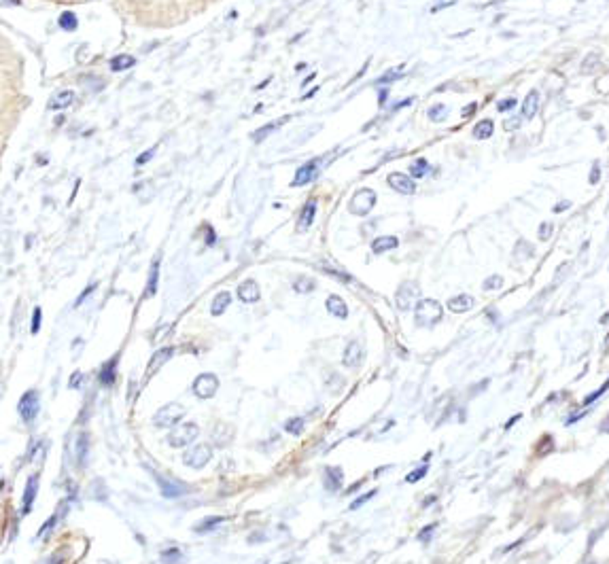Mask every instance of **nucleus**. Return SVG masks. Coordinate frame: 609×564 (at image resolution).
I'll list each match as a JSON object with an SVG mask.
<instances>
[{
	"label": "nucleus",
	"mask_w": 609,
	"mask_h": 564,
	"mask_svg": "<svg viewBox=\"0 0 609 564\" xmlns=\"http://www.w3.org/2000/svg\"><path fill=\"white\" fill-rule=\"evenodd\" d=\"M376 494H378V490H376V488H374V490H370V492H365V494H361L359 498H355V501L350 503V511H357L359 507H363V505H365L367 501H372V498L376 496Z\"/></svg>",
	"instance_id": "nucleus-35"
},
{
	"label": "nucleus",
	"mask_w": 609,
	"mask_h": 564,
	"mask_svg": "<svg viewBox=\"0 0 609 564\" xmlns=\"http://www.w3.org/2000/svg\"><path fill=\"white\" fill-rule=\"evenodd\" d=\"M73 100H75V91L66 89V91H62V94L55 96V98L51 100V102H49L47 109H49V111H60V109H66V106L73 104Z\"/></svg>",
	"instance_id": "nucleus-25"
},
{
	"label": "nucleus",
	"mask_w": 609,
	"mask_h": 564,
	"mask_svg": "<svg viewBox=\"0 0 609 564\" xmlns=\"http://www.w3.org/2000/svg\"><path fill=\"white\" fill-rule=\"evenodd\" d=\"M427 172H429V161L424 159V157L416 159L412 166H410V174H412V178H422V176H427Z\"/></svg>",
	"instance_id": "nucleus-31"
},
{
	"label": "nucleus",
	"mask_w": 609,
	"mask_h": 564,
	"mask_svg": "<svg viewBox=\"0 0 609 564\" xmlns=\"http://www.w3.org/2000/svg\"><path fill=\"white\" fill-rule=\"evenodd\" d=\"M134 60L132 55H127V53H121V55H115V58L111 60V68L115 70V73H121V70H127V68H132L134 66Z\"/></svg>",
	"instance_id": "nucleus-30"
},
{
	"label": "nucleus",
	"mask_w": 609,
	"mask_h": 564,
	"mask_svg": "<svg viewBox=\"0 0 609 564\" xmlns=\"http://www.w3.org/2000/svg\"><path fill=\"white\" fill-rule=\"evenodd\" d=\"M285 431L291 433V435H302L304 433V420L302 418H291L285 424Z\"/></svg>",
	"instance_id": "nucleus-37"
},
{
	"label": "nucleus",
	"mask_w": 609,
	"mask_h": 564,
	"mask_svg": "<svg viewBox=\"0 0 609 564\" xmlns=\"http://www.w3.org/2000/svg\"><path fill=\"white\" fill-rule=\"evenodd\" d=\"M342 469L340 467H325L323 471V484H325V490L327 492H338L342 490Z\"/></svg>",
	"instance_id": "nucleus-16"
},
{
	"label": "nucleus",
	"mask_w": 609,
	"mask_h": 564,
	"mask_svg": "<svg viewBox=\"0 0 609 564\" xmlns=\"http://www.w3.org/2000/svg\"><path fill=\"white\" fill-rule=\"evenodd\" d=\"M183 416H185V408H183V405L168 403V405H164V408H159L157 414H155V424L168 428V426L179 424L183 420Z\"/></svg>",
	"instance_id": "nucleus-7"
},
{
	"label": "nucleus",
	"mask_w": 609,
	"mask_h": 564,
	"mask_svg": "<svg viewBox=\"0 0 609 564\" xmlns=\"http://www.w3.org/2000/svg\"><path fill=\"white\" fill-rule=\"evenodd\" d=\"M55 522H58V516H51V518H49V522H45V524L40 526V530H38V537L42 539V537H45V534H49V532H51V528L55 526Z\"/></svg>",
	"instance_id": "nucleus-44"
},
{
	"label": "nucleus",
	"mask_w": 609,
	"mask_h": 564,
	"mask_svg": "<svg viewBox=\"0 0 609 564\" xmlns=\"http://www.w3.org/2000/svg\"><path fill=\"white\" fill-rule=\"evenodd\" d=\"M40 320H42V310L34 308V312H32V333L40 331Z\"/></svg>",
	"instance_id": "nucleus-42"
},
{
	"label": "nucleus",
	"mask_w": 609,
	"mask_h": 564,
	"mask_svg": "<svg viewBox=\"0 0 609 564\" xmlns=\"http://www.w3.org/2000/svg\"><path fill=\"white\" fill-rule=\"evenodd\" d=\"M473 305H476V299H473L471 295H465V293H461V295L452 297L450 301H448V310L455 312V314H463V312H469Z\"/></svg>",
	"instance_id": "nucleus-18"
},
{
	"label": "nucleus",
	"mask_w": 609,
	"mask_h": 564,
	"mask_svg": "<svg viewBox=\"0 0 609 564\" xmlns=\"http://www.w3.org/2000/svg\"><path fill=\"white\" fill-rule=\"evenodd\" d=\"M388 185L397 191V193H403V195H412L414 191H416V185H414V181L410 178L408 174H401V172H393V174H388Z\"/></svg>",
	"instance_id": "nucleus-11"
},
{
	"label": "nucleus",
	"mask_w": 609,
	"mask_h": 564,
	"mask_svg": "<svg viewBox=\"0 0 609 564\" xmlns=\"http://www.w3.org/2000/svg\"><path fill=\"white\" fill-rule=\"evenodd\" d=\"M197 435H200V428L193 422H185V424H179L176 428H172V433L168 435V444L172 448H185L189 446L191 441H193Z\"/></svg>",
	"instance_id": "nucleus-6"
},
{
	"label": "nucleus",
	"mask_w": 609,
	"mask_h": 564,
	"mask_svg": "<svg viewBox=\"0 0 609 564\" xmlns=\"http://www.w3.org/2000/svg\"><path fill=\"white\" fill-rule=\"evenodd\" d=\"M161 558H164L168 564H176V562H179V558H181V552H179V549H168V552L161 554Z\"/></svg>",
	"instance_id": "nucleus-43"
},
{
	"label": "nucleus",
	"mask_w": 609,
	"mask_h": 564,
	"mask_svg": "<svg viewBox=\"0 0 609 564\" xmlns=\"http://www.w3.org/2000/svg\"><path fill=\"white\" fill-rule=\"evenodd\" d=\"M238 297H240V301H244V303H255V301H259V297H261L259 284L255 282V280H244V282L238 287Z\"/></svg>",
	"instance_id": "nucleus-17"
},
{
	"label": "nucleus",
	"mask_w": 609,
	"mask_h": 564,
	"mask_svg": "<svg viewBox=\"0 0 609 564\" xmlns=\"http://www.w3.org/2000/svg\"><path fill=\"white\" fill-rule=\"evenodd\" d=\"M11 2H13V4H21V0H2V4H4V6H6V4H11Z\"/></svg>",
	"instance_id": "nucleus-59"
},
{
	"label": "nucleus",
	"mask_w": 609,
	"mask_h": 564,
	"mask_svg": "<svg viewBox=\"0 0 609 564\" xmlns=\"http://www.w3.org/2000/svg\"><path fill=\"white\" fill-rule=\"evenodd\" d=\"M482 287H484V291H499L501 287H503V276H499V274L488 276Z\"/></svg>",
	"instance_id": "nucleus-34"
},
{
	"label": "nucleus",
	"mask_w": 609,
	"mask_h": 564,
	"mask_svg": "<svg viewBox=\"0 0 609 564\" xmlns=\"http://www.w3.org/2000/svg\"><path fill=\"white\" fill-rule=\"evenodd\" d=\"M363 346H361V341H350L348 346H346L344 350V356H342V363L344 367H350V369H357L361 367V363H363Z\"/></svg>",
	"instance_id": "nucleus-10"
},
{
	"label": "nucleus",
	"mask_w": 609,
	"mask_h": 564,
	"mask_svg": "<svg viewBox=\"0 0 609 564\" xmlns=\"http://www.w3.org/2000/svg\"><path fill=\"white\" fill-rule=\"evenodd\" d=\"M155 480H157V484H159L164 498H179L181 494H185V492H187V486H185V484L176 482V480H172V477H168V475L155 473Z\"/></svg>",
	"instance_id": "nucleus-9"
},
{
	"label": "nucleus",
	"mask_w": 609,
	"mask_h": 564,
	"mask_svg": "<svg viewBox=\"0 0 609 564\" xmlns=\"http://www.w3.org/2000/svg\"><path fill=\"white\" fill-rule=\"evenodd\" d=\"M522 543H525V537H522V539H518V541H516V543H512V545H507V547L503 549V552H512V549H516V547H518V545H522Z\"/></svg>",
	"instance_id": "nucleus-57"
},
{
	"label": "nucleus",
	"mask_w": 609,
	"mask_h": 564,
	"mask_svg": "<svg viewBox=\"0 0 609 564\" xmlns=\"http://www.w3.org/2000/svg\"><path fill=\"white\" fill-rule=\"evenodd\" d=\"M444 308L435 299H420L414 308V320L419 327H433L442 320Z\"/></svg>",
	"instance_id": "nucleus-1"
},
{
	"label": "nucleus",
	"mask_w": 609,
	"mask_h": 564,
	"mask_svg": "<svg viewBox=\"0 0 609 564\" xmlns=\"http://www.w3.org/2000/svg\"><path fill=\"white\" fill-rule=\"evenodd\" d=\"M37 492H38V475H30L26 482L24 498H21V516L30 513L32 505H34V498H37Z\"/></svg>",
	"instance_id": "nucleus-12"
},
{
	"label": "nucleus",
	"mask_w": 609,
	"mask_h": 564,
	"mask_svg": "<svg viewBox=\"0 0 609 564\" xmlns=\"http://www.w3.org/2000/svg\"><path fill=\"white\" fill-rule=\"evenodd\" d=\"M287 119H289V117H285V119H280V121H276V123H270V125H266V127H261V130H257V132H255V136H253V138H255V142H259V140H264V138L267 136V134H270V132H274V130H276V127H278V125L282 123V121H287Z\"/></svg>",
	"instance_id": "nucleus-36"
},
{
	"label": "nucleus",
	"mask_w": 609,
	"mask_h": 564,
	"mask_svg": "<svg viewBox=\"0 0 609 564\" xmlns=\"http://www.w3.org/2000/svg\"><path fill=\"white\" fill-rule=\"evenodd\" d=\"M318 163H321L318 159H312L310 163H306V166H302L295 172V178H293L291 187H304V185H308L316 176V172H318Z\"/></svg>",
	"instance_id": "nucleus-15"
},
{
	"label": "nucleus",
	"mask_w": 609,
	"mask_h": 564,
	"mask_svg": "<svg viewBox=\"0 0 609 564\" xmlns=\"http://www.w3.org/2000/svg\"><path fill=\"white\" fill-rule=\"evenodd\" d=\"M592 64H601V60H599V55H597V53H590L588 58L584 60V64H582V73H584V75H590L592 70H594Z\"/></svg>",
	"instance_id": "nucleus-39"
},
{
	"label": "nucleus",
	"mask_w": 609,
	"mask_h": 564,
	"mask_svg": "<svg viewBox=\"0 0 609 564\" xmlns=\"http://www.w3.org/2000/svg\"><path fill=\"white\" fill-rule=\"evenodd\" d=\"M437 528V524H429V526H424L422 530L419 532V541L420 543H429L431 541V537H433V530Z\"/></svg>",
	"instance_id": "nucleus-41"
},
{
	"label": "nucleus",
	"mask_w": 609,
	"mask_h": 564,
	"mask_svg": "<svg viewBox=\"0 0 609 564\" xmlns=\"http://www.w3.org/2000/svg\"><path fill=\"white\" fill-rule=\"evenodd\" d=\"M516 102H518V100H516V98H505L503 102H499V104H497V111H499V113H505V111H509V109H514Z\"/></svg>",
	"instance_id": "nucleus-45"
},
{
	"label": "nucleus",
	"mask_w": 609,
	"mask_h": 564,
	"mask_svg": "<svg viewBox=\"0 0 609 564\" xmlns=\"http://www.w3.org/2000/svg\"><path fill=\"white\" fill-rule=\"evenodd\" d=\"M399 246V240L395 238V235H380V238H376L372 242V251L376 253V255H382V253H386V251H393V248H397Z\"/></svg>",
	"instance_id": "nucleus-21"
},
{
	"label": "nucleus",
	"mask_w": 609,
	"mask_h": 564,
	"mask_svg": "<svg viewBox=\"0 0 609 564\" xmlns=\"http://www.w3.org/2000/svg\"><path fill=\"white\" fill-rule=\"evenodd\" d=\"M231 303V295L228 291H223V293H219V295L215 297V301H212V308H210V312L215 314V316H221V314L228 310V305Z\"/></svg>",
	"instance_id": "nucleus-27"
},
{
	"label": "nucleus",
	"mask_w": 609,
	"mask_h": 564,
	"mask_svg": "<svg viewBox=\"0 0 609 564\" xmlns=\"http://www.w3.org/2000/svg\"><path fill=\"white\" fill-rule=\"evenodd\" d=\"M537 111H539V94L535 89H531L525 98V104H522V117L533 119L537 115Z\"/></svg>",
	"instance_id": "nucleus-22"
},
{
	"label": "nucleus",
	"mask_w": 609,
	"mask_h": 564,
	"mask_svg": "<svg viewBox=\"0 0 609 564\" xmlns=\"http://www.w3.org/2000/svg\"><path fill=\"white\" fill-rule=\"evenodd\" d=\"M94 291H96V284H89V287L85 289V291L81 293L79 297H76V301H75V308H79V305H81V303H83L85 299H87V297H89V295H91V293H94Z\"/></svg>",
	"instance_id": "nucleus-46"
},
{
	"label": "nucleus",
	"mask_w": 609,
	"mask_h": 564,
	"mask_svg": "<svg viewBox=\"0 0 609 564\" xmlns=\"http://www.w3.org/2000/svg\"><path fill=\"white\" fill-rule=\"evenodd\" d=\"M399 76H401V70H397V73H395V70H391V73L382 76L378 83H382V85H384V83H388V81H395V78H399Z\"/></svg>",
	"instance_id": "nucleus-52"
},
{
	"label": "nucleus",
	"mask_w": 609,
	"mask_h": 564,
	"mask_svg": "<svg viewBox=\"0 0 609 564\" xmlns=\"http://www.w3.org/2000/svg\"><path fill=\"white\" fill-rule=\"evenodd\" d=\"M87 452H89V435L81 433L76 439V465L85 467L87 465Z\"/></svg>",
	"instance_id": "nucleus-23"
},
{
	"label": "nucleus",
	"mask_w": 609,
	"mask_h": 564,
	"mask_svg": "<svg viewBox=\"0 0 609 564\" xmlns=\"http://www.w3.org/2000/svg\"><path fill=\"white\" fill-rule=\"evenodd\" d=\"M493 132H495V123L491 119H482L480 123L473 127V136H476L478 140H486V138H491L493 136Z\"/></svg>",
	"instance_id": "nucleus-29"
},
{
	"label": "nucleus",
	"mask_w": 609,
	"mask_h": 564,
	"mask_svg": "<svg viewBox=\"0 0 609 564\" xmlns=\"http://www.w3.org/2000/svg\"><path fill=\"white\" fill-rule=\"evenodd\" d=\"M503 127H505L507 132L518 130V127H520V119H518V117H514V119H505V121H503Z\"/></svg>",
	"instance_id": "nucleus-49"
},
{
	"label": "nucleus",
	"mask_w": 609,
	"mask_h": 564,
	"mask_svg": "<svg viewBox=\"0 0 609 564\" xmlns=\"http://www.w3.org/2000/svg\"><path fill=\"white\" fill-rule=\"evenodd\" d=\"M599 428H601V431H603V433H609V416L603 420V422L599 424Z\"/></svg>",
	"instance_id": "nucleus-58"
},
{
	"label": "nucleus",
	"mask_w": 609,
	"mask_h": 564,
	"mask_svg": "<svg viewBox=\"0 0 609 564\" xmlns=\"http://www.w3.org/2000/svg\"><path fill=\"white\" fill-rule=\"evenodd\" d=\"M374 206H376V191L363 187L352 195L348 208H350L352 214H357V217H365V214L372 212Z\"/></svg>",
	"instance_id": "nucleus-4"
},
{
	"label": "nucleus",
	"mask_w": 609,
	"mask_h": 564,
	"mask_svg": "<svg viewBox=\"0 0 609 564\" xmlns=\"http://www.w3.org/2000/svg\"><path fill=\"white\" fill-rule=\"evenodd\" d=\"M550 235H552V223H541L539 225V240L546 242Z\"/></svg>",
	"instance_id": "nucleus-47"
},
{
	"label": "nucleus",
	"mask_w": 609,
	"mask_h": 564,
	"mask_svg": "<svg viewBox=\"0 0 609 564\" xmlns=\"http://www.w3.org/2000/svg\"><path fill=\"white\" fill-rule=\"evenodd\" d=\"M446 113H448V111H446L444 104H435V106H431V109H429V117L433 121H442L446 117Z\"/></svg>",
	"instance_id": "nucleus-40"
},
{
	"label": "nucleus",
	"mask_w": 609,
	"mask_h": 564,
	"mask_svg": "<svg viewBox=\"0 0 609 564\" xmlns=\"http://www.w3.org/2000/svg\"><path fill=\"white\" fill-rule=\"evenodd\" d=\"M219 388V377L215 374H200L193 382V395L197 399H210L215 397Z\"/></svg>",
	"instance_id": "nucleus-8"
},
{
	"label": "nucleus",
	"mask_w": 609,
	"mask_h": 564,
	"mask_svg": "<svg viewBox=\"0 0 609 564\" xmlns=\"http://www.w3.org/2000/svg\"><path fill=\"white\" fill-rule=\"evenodd\" d=\"M567 208H571V202H561V204L554 206V212H563V210H567Z\"/></svg>",
	"instance_id": "nucleus-56"
},
{
	"label": "nucleus",
	"mask_w": 609,
	"mask_h": 564,
	"mask_svg": "<svg viewBox=\"0 0 609 564\" xmlns=\"http://www.w3.org/2000/svg\"><path fill=\"white\" fill-rule=\"evenodd\" d=\"M81 382H83V374H81V371H75V374H73V380H70V388H76Z\"/></svg>",
	"instance_id": "nucleus-53"
},
{
	"label": "nucleus",
	"mask_w": 609,
	"mask_h": 564,
	"mask_svg": "<svg viewBox=\"0 0 609 564\" xmlns=\"http://www.w3.org/2000/svg\"><path fill=\"white\" fill-rule=\"evenodd\" d=\"M210 458H212V448L206 444L191 446L183 452V462L191 469H202L206 462H210Z\"/></svg>",
	"instance_id": "nucleus-5"
},
{
	"label": "nucleus",
	"mask_w": 609,
	"mask_h": 564,
	"mask_svg": "<svg viewBox=\"0 0 609 564\" xmlns=\"http://www.w3.org/2000/svg\"><path fill=\"white\" fill-rule=\"evenodd\" d=\"M293 289H295L297 293H312V291H314V280H310V278L302 276L300 280L293 282Z\"/></svg>",
	"instance_id": "nucleus-33"
},
{
	"label": "nucleus",
	"mask_w": 609,
	"mask_h": 564,
	"mask_svg": "<svg viewBox=\"0 0 609 564\" xmlns=\"http://www.w3.org/2000/svg\"><path fill=\"white\" fill-rule=\"evenodd\" d=\"M420 301V289L416 282H403L395 293V303L401 312H408L416 308V303Z\"/></svg>",
	"instance_id": "nucleus-2"
},
{
	"label": "nucleus",
	"mask_w": 609,
	"mask_h": 564,
	"mask_svg": "<svg viewBox=\"0 0 609 564\" xmlns=\"http://www.w3.org/2000/svg\"><path fill=\"white\" fill-rule=\"evenodd\" d=\"M427 471H429V465H422V467H419V469L410 471V473L406 475V482H408V484H416L419 480H422V477L427 475Z\"/></svg>",
	"instance_id": "nucleus-38"
},
{
	"label": "nucleus",
	"mask_w": 609,
	"mask_h": 564,
	"mask_svg": "<svg viewBox=\"0 0 609 564\" xmlns=\"http://www.w3.org/2000/svg\"><path fill=\"white\" fill-rule=\"evenodd\" d=\"M607 390H609V377H607V380L603 382V386H601V388H597V390H592V392H590V395H588V397H584V401H582V405H592L594 401H597V399H601V397H603V395H605V392H607Z\"/></svg>",
	"instance_id": "nucleus-32"
},
{
	"label": "nucleus",
	"mask_w": 609,
	"mask_h": 564,
	"mask_svg": "<svg viewBox=\"0 0 609 564\" xmlns=\"http://www.w3.org/2000/svg\"><path fill=\"white\" fill-rule=\"evenodd\" d=\"M58 24L64 32H75L76 28H79V17H76L73 11H64L58 19Z\"/></svg>",
	"instance_id": "nucleus-28"
},
{
	"label": "nucleus",
	"mask_w": 609,
	"mask_h": 564,
	"mask_svg": "<svg viewBox=\"0 0 609 564\" xmlns=\"http://www.w3.org/2000/svg\"><path fill=\"white\" fill-rule=\"evenodd\" d=\"M117 363H119V354H115L113 359H109L100 367L98 371V382L102 384V386H113L117 380Z\"/></svg>",
	"instance_id": "nucleus-14"
},
{
	"label": "nucleus",
	"mask_w": 609,
	"mask_h": 564,
	"mask_svg": "<svg viewBox=\"0 0 609 564\" xmlns=\"http://www.w3.org/2000/svg\"><path fill=\"white\" fill-rule=\"evenodd\" d=\"M316 217V202L314 199H308V204L302 208V214H300V223H297V229L306 231L310 225H312V221Z\"/></svg>",
	"instance_id": "nucleus-20"
},
{
	"label": "nucleus",
	"mask_w": 609,
	"mask_h": 564,
	"mask_svg": "<svg viewBox=\"0 0 609 564\" xmlns=\"http://www.w3.org/2000/svg\"><path fill=\"white\" fill-rule=\"evenodd\" d=\"M153 153H155L153 149H151V151H145V153H140V155L136 157V166H143V163H147V161H149V159H151V157H153Z\"/></svg>",
	"instance_id": "nucleus-50"
},
{
	"label": "nucleus",
	"mask_w": 609,
	"mask_h": 564,
	"mask_svg": "<svg viewBox=\"0 0 609 564\" xmlns=\"http://www.w3.org/2000/svg\"><path fill=\"white\" fill-rule=\"evenodd\" d=\"M172 354H174V348H170V346H168V348H159V350L151 356V361H149L145 376H147V377L155 376V374H157V371H159L161 367H164V363H166V361L172 359Z\"/></svg>",
	"instance_id": "nucleus-13"
},
{
	"label": "nucleus",
	"mask_w": 609,
	"mask_h": 564,
	"mask_svg": "<svg viewBox=\"0 0 609 564\" xmlns=\"http://www.w3.org/2000/svg\"><path fill=\"white\" fill-rule=\"evenodd\" d=\"M325 305H327V312L331 314V316H336V318H346V316H348V305L344 303V299L340 295H329L327 301H325Z\"/></svg>",
	"instance_id": "nucleus-19"
},
{
	"label": "nucleus",
	"mask_w": 609,
	"mask_h": 564,
	"mask_svg": "<svg viewBox=\"0 0 609 564\" xmlns=\"http://www.w3.org/2000/svg\"><path fill=\"white\" fill-rule=\"evenodd\" d=\"M599 178H601V166H599V161H594L592 170H590V185H597Z\"/></svg>",
	"instance_id": "nucleus-48"
},
{
	"label": "nucleus",
	"mask_w": 609,
	"mask_h": 564,
	"mask_svg": "<svg viewBox=\"0 0 609 564\" xmlns=\"http://www.w3.org/2000/svg\"><path fill=\"white\" fill-rule=\"evenodd\" d=\"M157 278H159V259H155L151 265V274H149L147 289H145V299L155 295V291H157Z\"/></svg>",
	"instance_id": "nucleus-26"
},
{
	"label": "nucleus",
	"mask_w": 609,
	"mask_h": 564,
	"mask_svg": "<svg viewBox=\"0 0 609 564\" xmlns=\"http://www.w3.org/2000/svg\"><path fill=\"white\" fill-rule=\"evenodd\" d=\"M325 272H327V274H331V276H336V278H340V280H342V282H350V280H352V278H350L348 274L336 272V269H329V267H325Z\"/></svg>",
	"instance_id": "nucleus-51"
},
{
	"label": "nucleus",
	"mask_w": 609,
	"mask_h": 564,
	"mask_svg": "<svg viewBox=\"0 0 609 564\" xmlns=\"http://www.w3.org/2000/svg\"><path fill=\"white\" fill-rule=\"evenodd\" d=\"M476 109H478V104H476V102L467 104L465 109H463V113H461V115H463V119H467V117H469V115H473V113H476Z\"/></svg>",
	"instance_id": "nucleus-54"
},
{
	"label": "nucleus",
	"mask_w": 609,
	"mask_h": 564,
	"mask_svg": "<svg viewBox=\"0 0 609 564\" xmlns=\"http://www.w3.org/2000/svg\"><path fill=\"white\" fill-rule=\"evenodd\" d=\"M17 412L21 420H24L26 424H32L34 420H37L38 412H40V399H38V392L37 390H28L24 397L19 399L17 403Z\"/></svg>",
	"instance_id": "nucleus-3"
},
{
	"label": "nucleus",
	"mask_w": 609,
	"mask_h": 564,
	"mask_svg": "<svg viewBox=\"0 0 609 564\" xmlns=\"http://www.w3.org/2000/svg\"><path fill=\"white\" fill-rule=\"evenodd\" d=\"M520 418H522V414H516V416H512V418H509L507 422H505V428H512V426H514L516 422H518Z\"/></svg>",
	"instance_id": "nucleus-55"
},
{
	"label": "nucleus",
	"mask_w": 609,
	"mask_h": 564,
	"mask_svg": "<svg viewBox=\"0 0 609 564\" xmlns=\"http://www.w3.org/2000/svg\"><path fill=\"white\" fill-rule=\"evenodd\" d=\"M212 242H215V238H212V231L208 229V244H212Z\"/></svg>",
	"instance_id": "nucleus-60"
},
{
	"label": "nucleus",
	"mask_w": 609,
	"mask_h": 564,
	"mask_svg": "<svg viewBox=\"0 0 609 564\" xmlns=\"http://www.w3.org/2000/svg\"><path fill=\"white\" fill-rule=\"evenodd\" d=\"M225 522V518L223 516H210V518H204L202 522H197L195 526H193V530L195 532H200V534H206V532H212V530H217V526L219 524H223Z\"/></svg>",
	"instance_id": "nucleus-24"
}]
</instances>
